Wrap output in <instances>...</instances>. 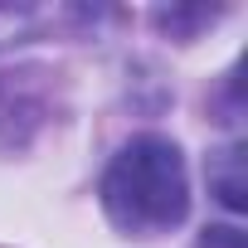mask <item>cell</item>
<instances>
[{
  "label": "cell",
  "mask_w": 248,
  "mask_h": 248,
  "mask_svg": "<svg viewBox=\"0 0 248 248\" xmlns=\"http://www.w3.org/2000/svg\"><path fill=\"white\" fill-rule=\"evenodd\" d=\"M102 209L122 233H166L185 219L190 209V175L185 156L170 137H132L102 175Z\"/></svg>",
  "instance_id": "1"
},
{
  "label": "cell",
  "mask_w": 248,
  "mask_h": 248,
  "mask_svg": "<svg viewBox=\"0 0 248 248\" xmlns=\"http://www.w3.org/2000/svg\"><path fill=\"white\" fill-rule=\"evenodd\" d=\"M59 20H78L73 10H15V5H0V49H10V44H30L39 34H49Z\"/></svg>",
  "instance_id": "2"
},
{
  "label": "cell",
  "mask_w": 248,
  "mask_h": 248,
  "mask_svg": "<svg viewBox=\"0 0 248 248\" xmlns=\"http://www.w3.org/2000/svg\"><path fill=\"white\" fill-rule=\"evenodd\" d=\"M209 190L219 195V204L224 209H243L248 200V185H243V151L238 146H224V151H214L209 156Z\"/></svg>",
  "instance_id": "3"
},
{
  "label": "cell",
  "mask_w": 248,
  "mask_h": 248,
  "mask_svg": "<svg viewBox=\"0 0 248 248\" xmlns=\"http://www.w3.org/2000/svg\"><path fill=\"white\" fill-rule=\"evenodd\" d=\"M200 248H243V233L238 229H204Z\"/></svg>",
  "instance_id": "4"
}]
</instances>
